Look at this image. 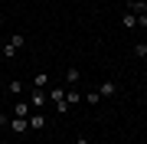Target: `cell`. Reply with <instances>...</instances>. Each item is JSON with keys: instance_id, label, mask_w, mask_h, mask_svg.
<instances>
[{"instance_id": "cell-1", "label": "cell", "mask_w": 147, "mask_h": 144, "mask_svg": "<svg viewBox=\"0 0 147 144\" xmlns=\"http://www.w3.org/2000/svg\"><path fill=\"white\" fill-rule=\"evenodd\" d=\"M30 105L36 108V112H42V108L49 105V95H46V89H30Z\"/></svg>"}, {"instance_id": "cell-2", "label": "cell", "mask_w": 147, "mask_h": 144, "mask_svg": "<svg viewBox=\"0 0 147 144\" xmlns=\"http://www.w3.org/2000/svg\"><path fill=\"white\" fill-rule=\"evenodd\" d=\"M118 89H121V85H118L115 79H105V82L98 85V95H101V98H115V95H118Z\"/></svg>"}, {"instance_id": "cell-3", "label": "cell", "mask_w": 147, "mask_h": 144, "mask_svg": "<svg viewBox=\"0 0 147 144\" xmlns=\"http://www.w3.org/2000/svg\"><path fill=\"white\" fill-rule=\"evenodd\" d=\"M7 124H10V131H13V134H26V131H30V121H26V118H16V115H13Z\"/></svg>"}, {"instance_id": "cell-4", "label": "cell", "mask_w": 147, "mask_h": 144, "mask_svg": "<svg viewBox=\"0 0 147 144\" xmlns=\"http://www.w3.org/2000/svg\"><path fill=\"white\" fill-rule=\"evenodd\" d=\"M26 121H30V131H42V128H46V115H42V112H30Z\"/></svg>"}, {"instance_id": "cell-5", "label": "cell", "mask_w": 147, "mask_h": 144, "mask_svg": "<svg viewBox=\"0 0 147 144\" xmlns=\"http://www.w3.org/2000/svg\"><path fill=\"white\" fill-rule=\"evenodd\" d=\"M127 13H134V16H147V3H144V0H127Z\"/></svg>"}, {"instance_id": "cell-6", "label": "cell", "mask_w": 147, "mask_h": 144, "mask_svg": "<svg viewBox=\"0 0 147 144\" xmlns=\"http://www.w3.org/2000/svg\"><path fill=\"white\" fill-rule=\"evenodd\" d=\"M46 85H49V72L36 69V72H33V89H46Z\"/></svg>"}, {"instance_id": "cell-7", "label": "cell", "mask_w": 147, "mask_h": 144, "mask_svg": "<svg viewBox=\"0 0 147 144\" xmlns=\"http://www.w3.org/2000/svg\"><path fill=\"white\" fill-rule=\"evenodd\" d=\"M46 95H49V101H62V98H65V85H53Z\"/></svg>"}, {"instance_id": "cell-8", "label": "cell", "mask_w": 147, "mask_h": 144, "mask_svg": "<svg viewBox=\"0 0 147 144\" xmlns=\"http://www.w3.org/2000/svg\"><path fill=\"white\" fill-rule=\"evenodd\" d=\"M23 89H26V85H23L20 79H10V82H7V92H10V95H23Z\"/></svg>"}, {"instance_id": "cell-9", "label": "cell", "mask_w": 147, "mask_h": 144, "mask_svg": "<svg viewBox=\"0 0 147 144\" xmlns=\"http://www.w3.org/2000/svg\"><path fill=\"white\" fill-rule=\"evenodd\" d=\"M121 26H124V30H137V16L134 13H124V16H121Z\"/></svg>"}, {"instance_id": "cell-10", "label": "cell", "mask_w": 147, "mask_h": 144, "mask_svg": "<svg viewBox=\"0 0 147 144\" xmlns=\"http://www.w3.org/2000/svg\"><path fill=\"white\" fill-rule=\"evenodd\" d=\"M13 115L16 118H30V105H26V101H16V105H13Z\"/></svg>"}, {"instance_id": "cell-11", "label": "cell", "mask_w": 147, "mask_h": 144, "mask_svg": "<svg viewBox=\"0 0 147 144\" xmlns=\"http://www.w3.org/2000/svg\"><path fill=\"white\" fill-rule=\"evenodd\" d=\"M75 82H79V69H75V66H72V69H65V85L72 89Z\"/></svg>"}, {"instance_id": "cell-12", "label": "cell", "mask_w": 147, "mask_h": 144, "mask_svg": "<svg viewBox=\"0 0 147 144\" xmlns=\"http://www.w3.org/2000/svg\"><path fill=\"white\" fill-rule=\"evenodd\" d=\"M82 98L88 101V105H98V101H101V95H98V89H88V92H85Z\"/></svg>"}, {"instance_id": "cell-13", "label": "cell", "mask_w": 147, "mask_h": 144, "mask_svg": "<svg viewBox=\"0 0 147 144\" xmlns=\"http://www.w3.org/2000/svg\"><path fill=\"white\" fill-rule=\"evenodd\" d=\"M134 56H137V59H147V39L134 43Z\"/></svg>"}, {"instance_id": "cell-14", "label": "cell", "mask_w": 147, "mask_h": 144, "mask_svg": "<svg viewBox=\"0 0 147 144\" xmlns=\"http://www.w3.org/2000/svg\"><path fill=\"white\" fill-rule=\"evenodd\" d=\"M7 43H10L13 49H20L23 43H26V36H23V33H13V36H10V39H7Z\"/></svg>"}, {"instance_id": "cell-15", "label": "cell", "mask_w": 147, "mask_h": 144, "mask_svg": "<svg viewBox=\"0 0 147 144\" xmlns=\"http://www.w3.org/2000/svg\"><path fill=\"white\" fill-rule=\"evenodd\" d=\"M65 101H69V105H79V101H82V95H79L75 89H65Z\"/></svg>"}, {"instance_id": "cell-16", "label": "cell", "mask_w": 147, "mask_h": 144, "mask_svg": "<svg viewBox=\"0 0 147 144\" xmlns=\"http://www.w3.org/2000/svg\"><path fill=\"white\" fill-rule=\"evenodd\" d=\"M53 105H56V115H65L69 112V108H72V105H69V101L62 98V101H53Z\"/></svg>"}, {"instance_id": "cell-17", "label": "cell", "mask_w": 147, "mask_h": 144, "mask_svg": "<svg viewBox=\"0 0 147 144\" xmlns=\"http://www.w3.org/2000/svg\"><path fill=\"white\" fill-rule=\"evenodd\" d=\"M75 144H92V141H88V138H79V141H75Z\"/></svg>"}]
</instances>
